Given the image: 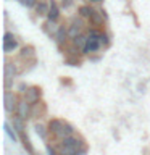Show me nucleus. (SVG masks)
Listing matches in <instances>:
<instances>
[{
    "instance_id": "f257e3e1",
    "label": "nucleus",
    "mask_w": 150,
    "mask_h": 155,
    "mask_svg": "<svg viewBox=\"0 0 150 155\" xmlns=\"http://www.w3.org/2000/svg\"><path fill=\"white\" fill-rule=\"evenodd\" d=\"M47 126H48V131H50L52 137L55 139V140H58V142L74 134V128H73V124H70L68 121L61 120V118L50 120Z\"/></svg>"
},
{
    "instance_id": "f03ea898",
    "label": "nucleus",
    "mask_w": 150,
    "mask_h": 155,
    "mask_svg": "<svg viewBox=\"0 0 150 155\" xmlns=\"http://www.w3.org/2000/svg\"><path fill=\"white\" fill-rule=\"evenodd\" d=\"M82 149H87V145L84 144V139L74 134L58 142V152L61 155H76Z\"/></svg>"
},
{
    "instance_id": "7ed1b4c3",
    "label": "nucleus",
    "mask_w": 150,
    "mask_h": 155,
    "mask_svg": "<svg viewBox=\"0 0 150 155\" xmlns=\"http://www.w3.org/2000/svg\"><path fill=\"white\" fill-rule=\"evenodd\" d=\"M100 29L97 28H92L89 29L87 32V44H86V48L82 50V53H87V55H92V53H97L102 48V44H100Z\"/></svg>"
},
{
    "instance_id": "20e7f679",
    "label": "nucleus",
    "mask_w": 150,
    "mask_h": 155,
    "mask_svg": "<svg viewBox=\"0 0 150 155\" xmlns=\"http://www.w3.org/2000/svg\"><path fill=\"white\" fill-rule=\"evenodd\" d=\"M84 28H86V21L82 16H74L71 18L70 24H68V36H70V39H74L77 36H81V34H84Z\"/></svg>"
},
{
    "instance_id": "39448f33",
    "label": "nucleus",
    "mask_w": 150,
    "mask_h": 155,
    "mask_svg": "<svg viewBox=\"0 0 150 155\" xmlns=\"http://www.w3.org/2000/svg\"><path fill=\"white\" fill-rule=\"evenodd\" d=\"M41 97H42V89L37 86H29L26 92L23 94V99L29 102V104H37V102H41Z\"/></svg>"
},
{
    "instance_id": "423d86ee",
    "label": "nucleus",
    "mask_w": 150,
    "mask_h": 155,
    "mask_svg": "<svg viewBox=\"0 0 150 155\" xmlns=\"http://www.w3.org/2000/svg\"><path fill=\"white\" fill-rule=\"evenodd\" d=\"M18 104V95L11 91H5V110H7V113H16Z\"/></svg>"
},
{
    "instance_id": "0eeeda50",
    "label": "nucleus",
    "mask_w": 150,
    "mask_h": 155,
    "mask_svg": "<svg viewBox=\"0 0 150 155\" xmlns=\"http://www.w3.org/2000/svg\"><path fill=\"white\" fill-rule=\"evenodd\" d=\"M18 47H19V44H18L16 36L11 32H5V36H3V52L8 55V53H13Z\"/></svg>"
},
{
    "instance_id": "6e6552de",
    "label": "nucleus",
    "mask_w": 150,
    "mask_h": 155,
    "mask_svg": "<svg viewBox=\"0 0 150 155\" xmlns=\"http://www.w3.org/2000/svg\"><path fill=\"white\" fill-rule=\"evenodd\" d=\"M16 115L19 118H23L24 121L29 120L32 116V104H29V102H26L24 99H21L18 104V108H16Z\"/></svg>"
},
{
    "instance_id": "1a4fd4ad",
    "label": "nucleus",
    "mask_w": 150,
    "mask_h": 155,
    "mask_svg": "<svg viewBox=\"0 0 150 155\" xmlns=\"http://www.w3.org/2000/svg\"><path fill=\"white\" fill-rule=\"evenodd\" d=\"M105 12H100V10H92L90 16H89V23L92 26H102L103 24V19H105Z\"/></svg>"
},
{
    "instance_id": "9d476101",
    "label": "nucleus",
    "mask_w": 150,
    "mask_h": 155,
    "mask_svg": "<svg viewBox=\"0 0 150 155\" xmlns=\"http://www.w3.org/2000/svg\"><path fill=\"white\" fill-rule=\"evenodd\" d=\"M47 19H52V21H58L60 19V3L57 0H50V10H48Z\"/></svg>"
},
{
    "instance_id": "9b49d317",
    "label": "nucleus",
    "mask_w": 150,
    "mask_h": 155,
    "mask_svg": "<svg viewBox=\"0 0 150 155\" xmlns=\"http://www.w3.org/2000/svg\"><path fill=\"white\" fill-rule=\"evenodd\" d=\"M55 42L58 44V45H63V44H66V39H70V36H68V26H60V29H58V32L55 34Z\"/></svg>"
},
{
    "instance_id": "f8f14e48",
    "label": "nucleus",
    "mask_w": 150,
    "mask_h": 155,
    "mask_svg": "<svg viewBox=\"0 0 150 155\" xmlns=\"http://www.w3.org/2000/svg\"><path fill=\"white\" fill-rule=\"evenodd\" d=\"M47 115V107L44 102H37L32 105V116L34 118H44Z\"/></svg>"
},
{
    "instance_id": "ddd939ff",
    "label": "nucleus",
    "mask_w": 150,
    "mask_h": 155,
    "mask_svg": "<svg viewBox=\"0 0 150 155\" xmlns=\"http://www.w3.org/2000/svg\"><path fill=\"white\" fill-rule=\"evenodd\" d=\"M58 29H60V26L57 24V21L47 19V21L44 23V31H45V34H48L50 37H55V34L58 32Z\"/></svg>"
},
{
    "instance_id": "4468645a",
    "label": "nucleus",
    "mask_w": 150,
    "mask_h": 155,
    "mask_svg": "<svg viewBox=\"0 0 150 155\" xmlns=\"http://www.w3.org/2000/svg\"><path fill=\"white\" fill-rule=\"evenodd\" d=\"M34 10H36L37 16H47L48 10H50V2H37V5L34 7Z\"/></svg>"
},
{
    "instance_id": "2eb2a0df",
    "label": "nucleus",
    "mask_w": 150,
    "mask_h": 155,
    "mask_svg": "<svg viewBox=\"0 0 150 155\" xmlns=\"http://www.w3.org/2000/svg\"><path fill=\"white\" fill-rule=\"evenodd\" d=\"M71 44H73V47L77 48V50H84L86 44H87V34H81V36L71 39Z\"/></svg>"
},
{
    "instance_id": "dca6fc26",
    "label": "nucleus",
    "mask_w": 150,
    "mask_h": 155,
    "mask_svg": "<svg viewBox=\"0 0 150 155\" xmlns=\"http://www.w3.org/2000/svg\"><path fill=\"white\" fill-rule=\"evenodd\" d=\"M34 129H36V134H37L41 139H44V140H45L47 136L50 134V131H48V126H44L42 123H36V124H34Z\"/></svg>"
},
{
    "instance_id": "f3484780",
    "label": "nucleus",
    "mask_w": 150,
    "mask_h": 155,
    "mask_svg": "<svg viewBox=\"0 0 150 155\" xmlns=\"http://www.w3.org/2000/svg\"><path fill=\"white\" fill-rule=\"evenodd\" d=\"M3 129H5V134L8 136L10 139H11V142H19V134L16 133V129H11V126H10L8 123L3 124Z\"/></svg>"
},
{
    "instance_id": "a211bd4d",
    "label": "nucleus",
    "mask_w": 150,
    "mask_h": 155,
    "mask_svg": "<svg viewBox=\"0 0 150 155\" xmlns=\"http://www.w3.org/2000/svg\"><path fill=\"white\" fill-rule=\"evenodd\" d=\"M36 57V53H34V48L31 45H26V47H21V50H19V58H23V60H29V58H34Z\"/></svg>"
},
{
    "instance_id": "6ab92c4d",
    "label": "nucleus",
    "mask_w": 150,
    "mask_h": 155,
    "mask_svg": "<svg viewBox=\"0 0 150 155\" xmlns=\"http://www.w3.org/2000/svg\"><path fill=\"white\" fill-rule=\"evenodd\" d=\"M13 128L16 129V133H18L19 136L24 134V120L19 118L16 113H15V116H13Z\"/></svg>"
},
{
    "instance_id": "aec40b11",
    "label": "nucleus",
    "mask_w": 150,
    "mask_h": 155,
    "mask_svg": "<svg viewBox=\"0 0 150 155\" xmlns=\"http://www.w3.org/2000/svg\"><path fill=\"white\" fill-rule=\"evenodd\" d=\"M15 74H16V68H15V63L7 61V65H5V76H7V78H15Z\"/></svg>"
},
{
    "instance_id": "412c9836",
    "label": "nucleus",
    "mask_w": 150,
    "mask_h": 155,
    "mask_svg": "<svg viewBox=\"0 0 150 155\" xmlns=\"http://www.w3.org/2000/svg\"><path fill=\"white\" fill-rule=\"evenodd\" d=\"M92 10H94V8H92L90 5H82V7H79V12H77V13H79V16L89 19L90 13H92Z\"/></svg>"
},
{
    "instance_id": "4be33fe9",
    "label": "nucleus",
    "mask_w": 150,
    "mask_h": 155,
    "mask_svg": "<svg viewBox=\"0 0 150 155\" xmlns=\"http://www.w3.org/2000/svg\"><path fill=\"white\" fill-rule=\"evenodd\" d=\"M19 139L23 140V145H24V149H28V152H29V153H34V149H32L31 142H29L28 136H26V134H21V136H19Z\"/></svg>"
},
{
    "instance_id": "5701e85b",
    "label": "nucleus",
    "mask_w": 150,
    "mask_h": 155,
    "mask_svg": "<svg viewBox=\"0 0 150 155\" xmlns=\"http://www.w3.org/2000/svg\"><path fill=\"white\" fill-rule=\"evenodd\" d=\"M99 39H100V44H102V47H108V45H110V37H108V34H106V32H103V31H102Z\"/></svg>"
},
{
    "instance_id": "b1692460",
    "label": "nucleus",
    "mask_w": 150,
    "mask_h": 155,
    "mask_svg": "<svg viewBox=\"0 0 150 155\" xmlns=\"http://www.w3.org/2000/svg\"><path fill=\"white\" fill-rule=\"evenodd\" d=\"M21 3H23L26 8H34V7L37 5V0H21Z\"/></svg>"
},
{
    "instance_id": "393cba45",
    "label": "nucleus",
    "mask_w": 150,
    "mask_h": 155,
    "mask_svg": "<svg viewBox=\"0 0 150 155\" xmlns=\"http://www.w3.org/2000/svg\"><path fill=\"white\" fill-rule=\"evenodd\" d=\"M73 3H74V0H61V2H60V5H61L65 10L70 8V7H73Z\"/></svg>"
},
{
    "instance_id": "a878e982",
    "label": "nucleus",
    "mask_w": 150,
    "mask_h": 155,
    "mask_svg": "<svg viewBox=\"0 0 150 155\" xmlns=\"http://www.w3.org/2000/svg\"><path fill=\"white\" fill-rule=\"evenodd\" d=\"M89 2H90V3H102L103 0H89Z\"/></svg>"
},
{
    "instance_id": "bb28decb",
    "label": "nucleus",
    "mask_w": 150,
    "mask_h": 155,
    "mask_svg": "<svg viewBox=\"0 0 150 155\" xmlns=\"http://www.w3.org/2000/svg\"><path fill=\"white\" fill-rule=\"evenodd\" d=\"M37 2H50V0H37Z\"/></svg>"
}]
</instances>
